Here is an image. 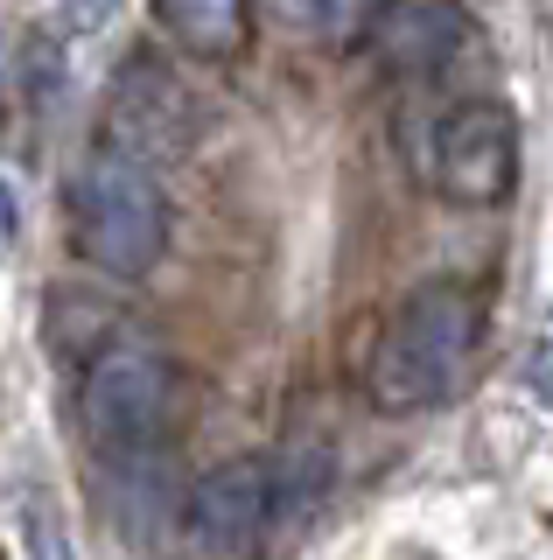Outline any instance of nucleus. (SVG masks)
Here are the masks:
<instances>
[{
  "label": "nucleus",
  "instance_id": "1a4fd4ad",
  "mask_svg": "<svg viewBox=\"0 0 553 560\" xmlns=\"http://www.w3.org/2000/svg\"><path fill=\"white\" fill-rule=\"evenodd\" d=\"M302 8H308V22L330 35V43H365L378 0H302Z\"/></svg>",
  "mask_w": 553,
  "mask_h": 560
},
{
  "label": "nucleus",
  "instance_id": "9b49d317",
  "mask_svg": "<svg viewBox=\"0 0 553 560\" xmlns=\"http://www.w3.org/2000/svg\"><path fill=\"white\" fill-rule=\"evenodd\" d=\"M22 245V203H14V189H8V175H0V259Z\"/></svg>",
  "mask_w": 553,
  "mask_h": 560
},
{
  "label": "nucleus",
  "instance_id": "6e6552de",
  "mask_svg": "<svg viewBox=\"0 0 553 560\" xmlns=\"http://www.w3.org/2000/svg\"><path fill=\"white\" fill-rule=\"evenodd\" d=\"M154 28H162L189 63H232L238 49H246L252 0H154Z\"/></svg>",
  "mask_w": 553,
  "mask_h": 560
},
{
  "label": "nucleus",
  "instance_id": "9d476101",
  "mask_svg": "<svg viewBox=\"0 0 553 560\" xmlns=\"http://www.w3.org/2000/svg\"><path fill=\"white\" fill-rule=\"evenodd\" d=\"M57 8H63V22H71V28H106L119 0H57Z\"/></svg>",
  "mask_w": 553,
  "mask_h": 560
},
{
  "label": "nucleus",
  "instance_id": "0eeeda50",
  "mask_svg": "<svg viewBox=\"0 0 553 560\" xmlns=\"http://www.w3.org/2000/svg\"><path fill=\"white\" fill-rule=\"evenodd\" d=\"M365 49L400 78H442L470 49V14L462 0H378Z\"/></svg>",
  "mask_w": 553,
  "mask_h": 560
},
{
  "label": "nucleus",
  "instance_id": "7ed1b4c3",
  "mask_svg": "<svg viewBox=\"0 0 553 560\" xmlns=\"http://www.w3.org/2000/svg\"><path fill=\"white\" fill-rule=\"evenodd\" d=\"M63 218H71L78 259L113 280L154 273V259L168 245V197L154 183V162H141L119 140H98L78 162L71 189H63Z\"/></svg>",
  "mask_w": 553,
  "mask_h": 560
},
{
  "label": "nucleus",
  "instance_id": "423d86ee",
  "mask_svg": "<svg viewBox=\"0 0 553 560\" xmlns=\"http://www.w3.org/2000/svg\"><path fill=\"white\" fill-rule=\"evenodd\" d=\"M106 140L133 148L141 162H168V154L189 148L197 133V98L183 92L176 70H162L154 57H127L113 78V105H106Z\"/></svg>",
  "mask_w": 553,
  "mask_h": 560
},
{
  "label": "nucleus",
  "instance_id": "f257e3e1",
  "mask_svg": "<svg viewBox=\"0 0 553 560\" xmlns=\"http://www.w3.org/2000/svg\"><path fill=\"white\" fill-rule=\"evenodd\" d=\"M491 308L470 280H421L400 308L378 323L365 350V393L386 413H435L470 385L483 358Z\"/></svg>",
  "mask_w": 553,
  "mask_h": 560
},
{
  "label": "nucleus",
  "instance_id": "f8f14e48",
  "mask_svg": "<svg viewBox=\"0 0 553 560\" xmlns=\"http://www.w3.org/2000/svg\"><path fill=\"white\" fill-rule=\"evenodd\" d=\"M526 378H532V393H540V399H546V407H553V343H540V350H532V364H526Z\"/></svg>",
  "mask_w": 553,
  "mask_h": 560
},
{
  "label": "nucleus",
  "instance_id": "f03ea898",
  "mask_svg": "<svg viewBox=\"0 0 553 560\" xmlns=\"http://www.w3.org/2000/svg\"><path fill=\"white\" fill-rule=\"evenodd\" d=\"M189 413V385L176 372L168 350H154L141 337H113L84 358L78 372V428L92 455L106 469H127V463H154L168 455Z\"/></svg>",
  "mask_w": 553,
  "mask_h": 560
},
{
  "label": "nucleus",
  "instance_id": "20e7f679",
  "mask_svg": "<svg viewBox=\"0 0 553 560\" xmlns=\"http://www.w3.org/2000/svg\"><path fill=\"white\" fill-rule=\"evenodd\" d=\"M427 175L448 203L462 210H497L518 189V119L497 98H456L435 127Z\"/></svg>",
  "mask_w": 553,
  "mask_h": 560
},
{
  "label": "nucleus",
  "instance_id": "39448f33",
  "mask_svg": "<svg viewBox=\"0 0 553 560\" xmlns=\"http://www.w3.org/2000/svg\"><path fill=\"white\" fill-rule=\"evenodd\" d=\"M273 512H281V483H273L267 455L217 463L211 477H197V483L183 490L189 547H203V553H252L259 539H267Z\"/></svg>",
  "mask_w": 553,
  "mask_h": 560
}]
</instances>
